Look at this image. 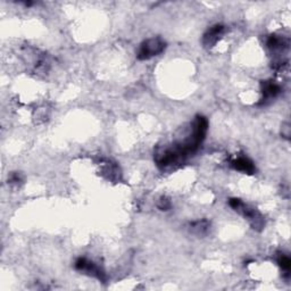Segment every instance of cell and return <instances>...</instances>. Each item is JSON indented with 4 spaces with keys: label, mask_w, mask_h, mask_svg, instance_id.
<instances>
[{
    "label": "cell",
    "mask_w": 291,
    "mask_h": 291,
    "mask_svg": "<svg viewBox=\"0 0 291 291\" xmlns=\"http://www.w3.org/2000/svg\"><path fill=\"white\" fill-rule=\"evenodd\" d=\"M208 119L203 115H197L191 124V132L188 138L173 144L160 149L155 154L156 164L160 169H169L180 165L188 156L195 154L206 138Z\"/></svg>",
    "instance_id": "obj_1"
},
{
    "label": "cell",
    "mask_w": 291,
    "mask_h": 291,
    "mask_svg": "<svg viewBox=\"0 0 291 291\" xmlns=\"http://www.w3.org/2000/svg\"><path fill=\"white\" fill-rule=\"evenodd\" d=\"M229 205L235 212L240 214L246 220L249 222L251 228L256 231H262L265 226V220L262 214L257 209L248 206L247 204L239 198H230Z\"/></svg>",
    "instance_id": "obj_2"
},
{
    "label": "cell",
    "mask_w": 291,
    "mask_h": 291,
    "mask_svg": "<svg viewBox=\"0 0 291 291\" xmlns=\"http://www.w3.org/2000/svg\"><path fill=\"white\" fill-rule=\"evenodd\" d=\"M165 48L166 42L162 38H149V39L141 42L136 57H138L139 61H147V59L161 55L165 50Z\"/></svg>",
    "instance_id": "obj_3"
},
{
    "label": "cell",
    "mask_w": 291,
    "mask_h": 291,
    "mask_svg": "<svg viewBox=\"0 0 291 291\" xmlns=\"http://www.w3.org/2000/svg\"><path fill=\"white\" fill-rule=\"evenodd\" d=\"M74 266L76 269H78V271L82 272L84 273V274H88L92 277H96V279L104 282V283L107 281V275L104 272V269H101L97 264L93 263L92 260H90L85 257H80L75 260Z\"/></svg>",
    "instance_id": "obj_4"
},
{
    "label": "cell",
    "mask_w": 291,
    "mask_h": 291,
    "mask_svg": "<svg viewBox=\"0 0 291 291\" xmlns=\"http://www.w3.org/2000/svg\"><path fill=\"white\" fill-rule=\"evenodd\" d=\"M225 31V27L222 24H215L213 25L212 28H209L207 30V32L204 34L203 38V45L205 48H212V47L215 46L218 40L221 39V37L223 36V33Z\"/></svg>",
    "instance_id": "obj_5"
},
{
    "label": "cell",
    "mask_w": 291,
    "mask_h": 291,
    "mask_svg": "<svg viewBox=\"0 0 291 291\" xmlns=\"http://www.w3.org/2000/svg\"><path fill=\"white\" fill-rule=\"evenodd\" d=\"M266 45L268 47V49L274 54H281L284 53L285 50H288L289 48V39H286L284 37H280V36H273L268 37Z\"/></svg>",
    "instance_id": "obj_6"
},
{
    "label": "cell",
    "mask_w": 291,
    "mask_h": 291,
    "mask_svg": "<svg viewBox=\"0 0 291 291\" xmlns=\"http://www.w3.org/2000/svg\"><path fill=\"white\" fill-rule=\"evenodd\" d=\"M231 168L245 174H254L256 172L254 163L247 157H238L237 160H233L231 162Z\"/></svg>",
    "instance_id": "obj_7"
},
{
    "label": "cell",
    "mask_w": 291,
    "mask_h": 291,
    "mask_svg": "<svg viewBox=\"0 0 291 291\" xmlns=\"http://www.w3.org/2000/svg\"><path fill=\"white\" fill-rule=\"evenodd\" d=\"M282 89L277 83L273 82V81H264L262 83V93H263V99L262 102H265L266 100L273 99V98L277 97L281 93Z\"/></svg>",
    "instance_id": "obj_8"
},
{
    "label": "cell",
    "mask_w": 291,
    "mask_h": 291,
    "mask_svg": "<svg viewBox=\"0 0 291 291\" xmlns=\"http://www.w3.org/2000/svg\"><path fill=\"white\" fill-rule=\"evenodd\" d=\"M209 230V222L207 220H202L192 222L190 224V231L197 235H204L208 232Z\"/></svg>",
    "instance_id": "obj_9"
},
{
    "label": "cell",
    "mask_w": 291,
    "mask_h": 291,
    "mask_svg": "<svg viewBox=\"0 0 291 291\" xmlns=\"http://www.w3.org/2000/svg\"><path fill=\"white\" fill-rule=\"evenodd\" d=\"M277 263H279V266L285 272V274H289L291 267V260L289 258V256L281 254L279 256V258H277Z\"/></svg>",
    "instance_id": "obj_10"
},
{
    "label": "cell",
    "mask_w": 291,
    "mask_h": 291,
    "mask_svg": "<svg viewBox=\"0 0 291 291\" xmlns=\"http://www.w3.org/2000/svg\"><path fill=\"white\" fill-rule=\"evenodd\" d=\"M157 207L158 209H161V211H169V209H171V207H172V203H171V200L170 198H168V197H165V196H163L160 198V200H158V203H157Z\"/></svg>",
    "instance_id": "obj_11"
},
{
    "label": "cell",
    "mask_w": 291,
    "mask_h": 291,
    "mask_svg": "<svg viewBox=\"0 0 291 291\" xmlns=\"http://www.w3.org/2000/svg\"><path fill=\"white\" fill-rule=\"evenodd\" d=\"M281 134L285 139H290L291 135V129H290V124L286 122L282 124V129H281Z\"/></svg>",
    "instance_id": "obj_12"
},
{
    "label": "cell",
    "mask_w": 291,
    "mask_h": 291,
    "mask_svg": "<svg viewBox=\"0 0 291 291\" xmlns=\"http://www.w3.org/2000/svg\"><path fill=\"white\" fill-rule=\"evenodd\" d=\"M10 182L14 183V185H19L20 182H22V177H21L20 173H13L11 174Z\"/></svg>",
    "instance_id": "obj_13"
}]
</instances>
